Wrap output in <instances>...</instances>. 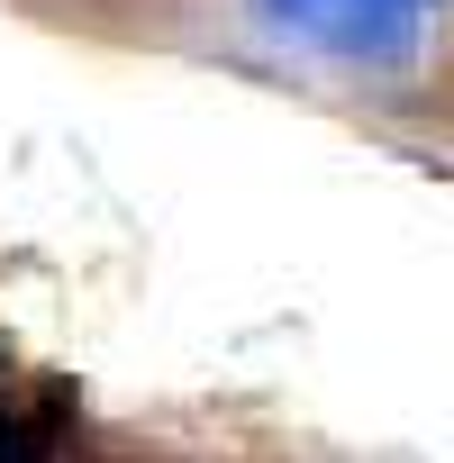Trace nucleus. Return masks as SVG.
Listing matches in <instances>:
<instances>
[{
  "instance_id": "1",
  "label": "nucleus",
  "mask_w": 454,
  "mask_h": 463,
  "mask_svg": "<svg viewBox=\"0 0 454 463\" xmlns=\"http://www.w3.org/2000/svg\"><path fill=\"white\" fill-rule=\"evenodd\" d=\"M246 19L273 46L327 55V64H409L427 37V0H246Z\"/></svg>"
},
{
  "instance_id": "2",
  "label": "nucleus",
  "mask_w": 454,
  "mask_h": 463,
  "mask_svg": "<svg viewBox=\"0 0 454 463\" xmlns=\"http://www.w3.org/2000/svg\"><path fill=\"white\" fill-rule=\"evenodd\" d=\"M427 10H436V0H427Z\"/></svg>"
}]
</instances>
